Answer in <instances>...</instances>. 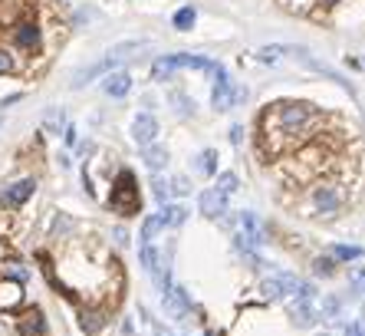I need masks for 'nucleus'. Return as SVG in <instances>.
<instances>
[{"mask_svg": "<svg viewBox=\"0 0 365 336\" xmlns=\"http://www.w3.org/2000/svg\"><path fill=\"white\" fill-rule=\"evenodd\" d=\"M287 53H293V56H296V60L303 63V66H309L313 73H320V76H326V79H333V83H339L342 90H349V92H352L349 79L342 76V73H335L333 66H326V63H320L316 56H313V53H309V50H306V46H287Z\"/></svg>", "mask_w": 365, "mask_h": 336, "instance_id": "5", "label": "nucleus"}, {"mask_svg": "<svg viewBox=\"0 0 365 336\" xmlns=\"http://www.w3.org/2000/svg\"><path fill=\"white\" fill-rule=\"evenodd\" d=\"M112 234H115V244H129V231H125V228H115V231H112Z\"/></svg>", "mask_w": 365, "mask_h": 336, "instance_id": "42", "label": "nucleus"}, {"mask_svg": "<svg viewBox=\"0 0 365 336\" xmlns=\"http://www.w3.org/2000/svg\"><path fill=\"white\" fill-rule=\"evenodd\" d=\"M333 258H335V260H359V258H362V247H355V244H339V247H333Z\"/></svg>", "mask_w": 365, "mask_h": 336, "instance_id": "30", "label": "nucleus"}, {"mask_svg": "<svg viewBox=\"0 0 365 336\" xmlns=\"http://www.w3.org/2000/svg\"><path fill=\"white\" fill-rule=\"evenodd\" d=\"M10 36H14V46L16 50H23V53H36L40 43H43V30H40L36 20H16Z\"/></svg>", "mask_w": 365, "mask_h": 336, "instance_id": "4", "label": "nucleus"}, {"mask_svg": "<svg viewBox=\"0 0 365 336\" xmlns=\"http://www.w3.org/2000/svg\"><path fill=\"white\" fill-rule=\"evenodd\" d=\"M162 224L165 228H181L184 221H188V208L184 204H162Z\"/></svg>", "mask_w": 365, "mask_h": 336, "instance_id": "18", "label": "nucleus"}, {"mask_svg": "<svg viewBox=\"0 0 365 336\" xmlns=\"http://www.w3.org/2000/svg\"><path fill=\"white\" fill-rule=\"evenodd\" d=\"M168 188H171V195H188V191H191V182H188L184 175H175V178L168 182Z\"/></svg>", "mask_w": 365, "mask_h": 336, "instance_id": "36", "label": "nucleus"}, {"mask_svg": "<svg viewBox=\"0 0 365 336\" xmlns=\"http://www.w3.org/2000/svg\"><path fill=\"white\" fill-rule=\"evenodd\" d=\"M43 129L49 132V136H60L63 129H66V116H63V109H49V112H46Z\"/></svg>", "mask_w": 365, "mask_h": 336, "instance_id": "23", "label": "nucleus"}, {"mask_svg": "<svg viewBox=\"0 0 365 336\" xmlns=\"http://www.w3.org/2000/svg\"><path fill=\"white\" fill-rule=\"evenodd\" d=\"M208 336H214V333H208Z\"/></svg>", "mask_w": 365, "mask_h": 336, "instance_id": "46", "label": "nucleus"}, {"mask_svg": "<svg viewBox=\"0 0 365 336\" xmlns=\"http://www.w3.org/2000/svg\"><path fill=\"white\" fill-rule=\"evenodd\" d=\"M112 66H115V60H109V56H106V60L92 63V66H86V70H79L76 76H73V90H82V86H86L89 79H96V76H102V73H109Z\"/></svg>", "mask_w": 365, "mask_h": 336, "instance_id": "15", "label": "nucleus"}, {"mask_svg": "<svg viewBox=\"0 0 365 336\" xmlns=\"http://www.w3.org/2000/svg\"><path fill=\"white\" fill-rule=\"evenodd\" d=\"M214 76V92H211V106L217 109V112H228L230 109V96H234V83H230L228 70L217 63V70L211 73Z\"/></svg>", "mask_w": 365, "mask_h": 336, "instance_id": "6", "label": "nucleus"}, {"mask_svg": "<svg viewBox=\"0 0 365 336\" xmlns=\"http://www.w3.org/2000/svg\"><path fill=\"white\" fill-rule=\"evenodd\" d=\"M145 40H129V43H119V46H112V50H109V60H125V56H132V53H142V50H145Z\"/></svg>", "mask_w": 365, "mask_h": 336, "instance_id": "22", "label": "nucleus"}, {"mask_svg": "<svg viewBox=\"0 0 365 336\" xmlns=\"http://www.w3.org/2000/svg\"><path fill=\"white\" fill-rule=\"evenodd\" d=\"M195 7H181V10H178V14H175V27H178V30H191V27H195Z\"/></svg>", "mask_w": 365, "mask_h": 336, "instance_id": "29", "label": "nucleus"}, {"mask_svg": "<svg viewBox=\"0 0 365 336\" xmlns=\"http://www.w3.org/2000/svg\"><path fill=\"white\" fill-rule=\"evenodd\" d=\"M237 185H241L237 182V175H234V171H224V175H217V185H214V188H217L224 198H230V195L237 191Z\"/></svg>", "mask_w": 365, "mask_h": 336, "instance_id": "26", "label": "nucleus"}, {"mask_svg": "<svg viewBox=\"0 0 365 336\" xmlns=\"http://www.w3.org/2000/svg\"><path fill=\"white\" fill-rule=\"evenodd\" d=\"M102 92L112 96V99L129 96V92H132V76H129V73H109V76L102 79Z\"/></svg>", "mask_w": 365, "mask_h": 336, "instance_id": "14", "label": "nucleus"}, {"mask_svg": "<svg viewBox=\"0 0 365 336\" xmlns=\"http://www.w3.org/2000/svg\"><path fill=\"white\" fill-rule=\"evenodd\" d=\"M0 129H3V116H0Z\"/></svg>", "mask_w": 365, "mask_h": 336, "instance_id": "45", "label": "nucleus"}, {"mask_svg": "<svg viewBox=\"0 0 365 336\" xmlns=\"http://www.w3.org/2000/svg\"><path fill=\"white\" fill-rule=\"evenodd\" d=\"M16 333H20V336H46V333H49L43 310H40V306H27V310H20V317H16Z\"/></svg>", "mask_w": 365, "mask_h": 336, "instance_id": "7", "label": "nucleus"}, {"mask_svg": "<svg viewBox=\"0 0 365 336\" xmlns=\"http://www.w3.org/2000/svg\"><path fill=\"white\" fill-rule=\"evenodd\" d=\"M165 228L162 224V214H148L145 221H142V234H138V244H152L155 238H158V231Z\"/></svg>", "mask_w": 365, "mask_h": 336, "instance_id": "20", "label": "nucleus"}, {"mask_svg": "<svg viewBox=\"0 0 365 336\" xmlns=\"http://www.w3.org/2000/svg\"><path fill=\"white\" fill-rule=\"evenodd\" d=\"M168 99H171V106H175V112H178V116H195V103H191L184 92H171Z\"/></svg>", "mask_w": 365, "mask_h": 336, "instance_id": "27", "label": "nucleus"}, {"mask_svg": "<svg viewBox=\"0 0 365 336\" xmlns=\"http://www.w3.org/2000/svg\"><path fill=\"white\" fill-rule=\"evenodd\" d=\"M0 274L10 277V280H16V284H27L30 280V271H27V264L16 258H7L3 264H0Z\"/></svg>", "mask_w": 365, "mask_h": 336, "instance_id": "19", "label": "nucleus"}, {"mask_svg": "<svg viewBox=\"0 0 365 336\" xmlns=\"http://www.w3.org/2000/svg\"><path fill=\"white\" fill-rule=\"evenodd\" d=\"M63 138H66V145H76V125H66V129H63Z\"/></svg>", "mask_w": 365, "mask_h": 336, "instance_id": "41", "label": "nucleus"}, {"mask_svg": "<svg viewBox=\"0 0 365 336\" xmlns=\"http://www.w3.org/2000/svg\"><path fill=\"white\" fill-rule=\"evenodd\" d=\"M283 53H287V46H263V50H260L257 56H260L263 63H276L280 56H283Z\"/></svg>", "mask_w": 365, "mask_h": 336, "instance_id": "35", "label": "nucleus"}, {"mask_svg": "<svg viewBox=\"0 0 365 336\" xmlns=\"http://www.w3.org/2000/svg\"><path fill=\"white\" fill-rule=\"evenodd\" d=\"M289 317H293L296 326H313V323L320 320V313L309 304H303V300H293V304H289Z\"/></svg>", "mask_w": 365, "mask_h": 336, "instance_id": "17", "label": "nucleus"}, {"mask_svg": "<svg viewBox=\"0 0 365 336\" xmlns=\"http://www.w3.org/2000/svg\"><path fill=\"white\" fill-rule=\"evenodd\" d=\"M313 271L320 277H333L335 274V258H316L313 260Z\"/></svg>", "mask_w": 365, "mask_h": 336, "instance_id": "33", "label": "nucleus"}, {"mask_svg": "<svg viewBox=\"0 0 365 336\" xmlns=\"http://www.w3.org/2000/svg\"><path fill=\"white\" fill-rule=\"evenodd\" d=\"M106 310L102 306H79V326H82V333L86 336H96L102 326H106Z\"/></svg>", "mask_w": 365, "mask_h": 336, "instance_id": "13", "label": "nucleus"}, {"mask_svg": "<svg viewBox=\"0 0 365 336\" xmlns=\"http://www.w3.org/2000/svg\"><path fill=\"white\" fill-rule=\"evenodd\" d=\"M152 76H155V83H168V79L175 76V66H171V60H168V56H158V60H155Z\"/></svg>", "mask_w": 365, "mask_h": 336, "instance_id": "24", "label": "nucleus"}, {"mask_svg": "<svg viewBox=\"0 0 365 336\" xmlns=\"http://www.w3.org/2000/svg\"><path fill=\"white\" fill-rule=\"evenodd\" d=\"M241 138H243V129H241V125H234V129H230V142H234V145H241Z\"/></svg>", "mask_w": 365, "mask_h": 336, "instance_id": "43", "label": "nucleus"}, {"mask_svg": "<svg viewBox=\"0 0 365 336\" xmlns=\"http://www.w3.org/2000/svg\"><path fill=\"white\" fill-rule=\"evenodd\" d=\"M152 195L158 204H168V198H171V188H168V182L162 178V175H155L152 178Z\"/></svg>", "mask_w": 365, "mask_h": 336, "instance_id": "28", "label": "nucleus"}, {"mask_svg": "<svg viewBox=\"0 0 365 336\" xmlns=\"http://www.w3.org/2000/svg\"><path fill=\"white\" fill-rule=\"evenodd\" d=\"M162 304H165V313H168V317H175V320H184V317L191 313V293L184 291V287H171V291L162 297Z\"/></svg>", "mask_w": 365, "mask_h": 336, "instance_id": "11", "label": "nucleus"}, {"mask_svg": "<svg viewBox=\"0 0 365 336\" xmlns=\"http://www.w3.org/2000/svg\"><path fill=\"white\" fill-rule=\"evenodd\" d=\"M342 336H365V320L349 323V326H346V333H342Z\"/></svg>", "mask_w": 365, "mask_h": 336, "instance_id": "39", "label": "nucleus"}, {"mask_svg": "<svg viewBox=\"0 0 365 336\" xmlns=\"http://www.w3.org/2000/svg\"><path fill=\"white\" fill-rule=\"evenodd\" d=\"M14 70H16V60L7 50H0V76H7V73H14Z\"/></svg>", "mask_w": 365, "mask_h": 336, "instance_id": "37", "label": "nucleus"}, {"mask_svg": "<svg viewBox=\"0 0 365 336\" xmlns=\"http://www.w3.org/2000/svg\"><path fill=\"white\" fill-rule=\"evenodd\" d=\"M313 123H320V109L316 106H309V103H276L263 116V132H267V142L280 152L287 145H296L313 129Z\"/></svg>", "mask_w": 365, "mask_h": 336, "instance_id": "1", "label": "nucleus"}, {"mask_svg": "<svg viewBox=\"0 0 365 336\" xmlns=\"http://www.w3.org/2000/svg\"><path fill=\"white\" fill-rule=\"evenodd\" d=\"M201 171V175H214L217 171V152L214 149H204V152L198 155V165H195Z\"/></svg>", "mask_w": 365, "mask_h": 336, "instance_id": "25", "label": "nucleus"}, {"mask_svg": "<svg viewBox=\"0 0 365 336\" xmlns=\"http://www.w3.org/2000/svg\"><path fill=\"white\" fill-rule=\"evenodd\" d=\"M109 208L122 218H132L138 214L142 208V198H138V182L135 175L129 171V168H122L119 175H115V182H112V195H109Z\"/></svg>", "mask_w": 365, "mask_h": 336, "instance_id": "2", "label": "nucleus"}, {"mask_svg": "<svg viewBox=\"0 0 365 336\" xmlns=\"http://www.w3.org/2000/svg\"><path fill=\"white\" fill-rule=\"evenodd\" d=\"M339 306H342V300H339V297H326V300H322V306H320V317H322V320H333L335 313H339Z\"/></svg>", "mask_w": 365, "mask_h": 336, "instance_id": "32", "label": "nucleus"}, {"mask_svg": "<svg viewBox=\"0 0 365 336\" xmlns=\"http://www.w3.org/2000/svg\"><path fill=\"white\" fill-rule=\"evenodd\" d=\"M352 291L359 293V297H365V271H359V267L352 271Z\"/></svg>", "mask_w": 365, "mask_h": 336, "instance_id": "38", "label": "nucleus"}, {"mask_svg": "<svg viewBox=\"0 0 365 336\" xmlns=\"http://www.w3.org/2000/svg\"><path fill=\"white\" fill-rule=\"evenodd\" d=\"M243 99H247V86H237L234 96H230V106H237V103H243Z\"/></svg>", "mask_w": 365, "mask_h": 336, "instance_id": "40", "label": "nucleus"}, {"mask_svg": "<svg viewBox=\"0 0 365 336\" xmlns=\"http://www.w3.org/2000/svg\"><path fill=\"white\" fill-rule=\"evenodd\" d=\"M322 3H329V7H333V3H339V0H322Z\"/></svg>", "mask_w": 365, "mask_h": 336, "instance_id": "44", "label": "nucleus"}, {"mask_svg": "<svg viewBox=\"0 0 365 336\" xmlns=\"http://www.w3.org/2000/svg\"><path fill=\"white\" fill-rule=\"evenodd\" d=\"M260 293H263L267 300H280V297H283V291H280V277H270V280H263V284H260Z\"/></svg>", "mask_w": 365, "mask_h": 336, "instance_id": "31", "label": "nucleus"}, {"mask_svg": "<svg viewBox=\"0 0 365 336\" xmlns=\"http://www.w3.org/2000/svg\"><path fill=\"white\" fill-rule=\"evenodd\" d=\"M142 162L148 165L152 175H158V171L168 165V149L165 145H158V142H155V145H145V149H142Z\"/></svg>", "mask_w": 365, "mask_h": 336, "instance_id": "16", "label": "nucleus"}, {"mask_svg": "<svg viewBox=\"0 0 365 336\" xmlns=\"http://www.w3.org/2000/svg\"><path fill=\"white\" fill-rule=\"evenodd\" d=\"M313 208L320 214H333L342 208V191L339 185H316L313 188Z\"/></svg>", "mask_w": 365, "mask_h": 336, "instance_id": "10", "label": "nucleus"}, {"mask_svg": "<svg viewBox=\"0 0 365 336\" xmlns=\"http://www.w3.org/2000/svg\"><path fill=\"white\" fill-rule=\"evenodd\" d=\"M23 300H27L23 284H16V280L0 274V313H14V310H20Z\"/></svg>", "mask_w": 365, "mask_h": 336, "instance_id": "9", "label": "nucleus"}, {"mask_svg": "<svg viewBox=\"0 0 365 336\" xmlns=\"http://www.w3.org/2000/svg\"><path fill=\"white\" fill-rule=\"evenodd\" d=\"M201 214L204 218H224L228 214V198L217 188H204L201 191Z\"/></svg>", "mask_w": 365, "mask_h": 336, "instance_id": "12", "label": "nucleus"}, {"mask_svg": "<svg viewBox=\"0 0 365 336\" xmlns=\"http://www.w3.org/2000/svg\"><path fill=\"white\" fill-rule=\"evenodd\" d=\"M20 7H23L20 0H0V20H3V23H7V20H14Z\"/></svg>", "mask_w": 365, "mask_h": 336, "instance_id": "34", "label": "nucleus"}, {"mask_svg": "<svg viewBox=\"0 0 365 336\" xmlns=\"http://www.w3.org/2000/svg\"><path fill=\"white\" fill-rule=\"evenodd\" d=\"M36 191V178L23 175V178H10V182L0 185V208L3 211H20Z\"/></svg>", "mask_w": 365, "mask_h": 336, "instance_id": "3", "label": "nucleus"}, {"mask_svg": "<svg viewBox=\"0 0 365 336\" xmlns=\"http://www.w3.org/2000/svg\"><path fill=\"white\" fill-rule=\"evenodd\" d=\"M132 138H135L138 149L155 145V138H158V119H155L152 112H138L135 119H132Z\"/></svg>", "mask_w": 365, "mask_h": 336, "instance_id": "8", "label": "nucleus"}, {"mask_svg": "<svg viewBox=\"0 0 365 336\" xmlns=\"http://www.w3.org/2000/svg\"><path fill=\"white\" fill-rule=\"evenodd\" d=\"M138 260H142L145 274L152 277L155 271H158V264H162V254L155 251V244H138Z\"/></svg>", "mask_w": 365, "mask_h": 336, "instance_id": "21", "label": "nucleus"}]
</instances>
